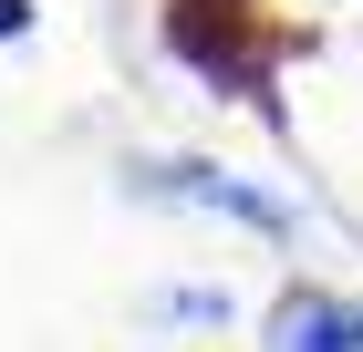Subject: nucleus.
I'll return each instance as SVG.
<instances>
[{
	"label": "nucleus",
	"instance_id": "1",
	"mask_svg": "<svg viewBox=\"0 0 363 352\" xmlns=\"http://www.w3.org/2000/svg\"><path fill=\"white\" fill-rule=\"evenodd\" d=\"M177 52L187 62H208V73H250V21L239 11H197V0H177Z\"/></svg>",
	"mask_w": 363,
	"mask_h": 352
},
{
	"label": "nucleus",
	"instance_id": "2",
	"mask_svg": "<svg viewBox=\"0 0 363 352\" xmlns=\"http://www.w3.org/2000/svg\"><path fill=\"white\" fill-rule=\"evenodd\" d=\"M0 31H21V0H0Z\"/></svg>",
	"mask_w": 363,
	"mask_h": 352
}]
</instances>
